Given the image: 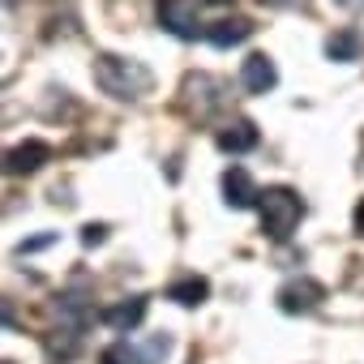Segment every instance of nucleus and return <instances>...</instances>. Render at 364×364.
Listing matches in <instances>:
<instances>
[{"label":"nucleus","mask_w":364,"mask_h":364,"mask_svg":"<svg viewBox=\"0 0 364 364\" xmlns=\"http://www.w3.org/2000/svg\"><path fill=\"white\" fill-rule=\"evenodd\" d=\"M334 5H343V9H364V0H334Z\"/></svg>","instance_id":"19"},{"label":"nucleus","mask_w":364,"mask_h":364,"mask_svg":"<svg viewBox=\"0 0 364 364\" xmlns=\"http://www.w3.org/2000/svg\"><path fill=\"white\" fill-rule=\"evenodd\" d=\"M240 86H245L249 95H266V90H274V86H279V69H274V60H270L266 52H253V56L240 65Z\"/></svg>","instance_id":"6"},{"label":"nucleus","mask_w":364,"mask_h":364,"mask_svg":"<svg viewBox=\"0 0 364 364\" xmlns=\"http://www.w3.org/2000/svg\"><path fill=\"white\" fill-rule=\"evenodd\" d=\"M257 210H262V232L270 240H287L304 219V198L296 189H287V185H274V189L262 193Z\"/></svg>","instance_id":"2"},{"label":"nucleus","mask_w":364,"mask_h":364,"mask_svg":"<svg viewBox=\"0 0 364 364\" xmlns=\"http://www.w3.org/2000/svg\"><path fill=\"white\" fill-rule=\"evenodd\" d=\"M52 240H56V236H35V240H22V245H18V253H39V249H48Z\"/></svg>","instance_id":"17"},{"label":"nucleus","mask_w":364,"mask_h":364,"mask_svg":"<svg viewBox=\"0 0 364 364\" xmlns=\"http://www.w3.org/2000/svg\"><path fill=\"white\" fill-rule=\"evenodd\" d=\"M107 240V228L103 223H86L82 228V245H103Z\"/></svg>","instance_id":"16"},{"label":"nucleus","mask_w":364,"mask_h":364,"mask_svg":"<svg viewBox=\"0 0 364 364\" xmlns=\"http://www.w3.org/2000/svg\"><path fill=\"white\" fill-rule=\"evenodd\" d=\"M206 296H210V283H206L202 274H189V279H180V283H171V287H167V300L185 304V309H198Z\"/></svg>","instance_id":"13"},{"label":"nucleus","mask_w":364,"mask_h":364,"mask_svg":"<svg viewBox=\"0 0 364 364\" xmlns=\"http://www.w3.org/2000/svg\"><path fill=\"white\" fill-rule=\"evenodd\" d=\"M223 202H228L232 210H249V206L262 202V189L253 185V176H249L240 163H232V167L223 171Z\"/></svg>","instance_id":"5"},{"label":"nucleus","mask_w":364,"mask_h":364,"mask_svg":"<svg viewBox=\"0 0 364 364\" xmlns=\"http://www.w3.org/2000/svg\"><path fill=\"white\" fill-rule=\"evenodd\" d=\"M95 86H99L103 95L120 99V103H133V99H141V95L154 90V73H150L141 60H133V56L99 52V56H95Z\"/></svg>","instance_id":"1"},{"label":"nucleus","mask_w":364,"mask_h":364,"mask_svg":"<svg viewBox=\"0 0 364 364\" xmlns=\"http://www.w3.org/2000/svg\"><path fill=\"white\" fill-rule=\"evenodd\" d=\"M167 351H171V338H167V334H154V338L141 347V360H146V364H159Z\"/></svg>","instance_id":"15"},{"label":"nucleus","mask_w":364,"mask_h":364,"mask_svg":"<svg viewBox=\"0 0 364 364\" xmlns=\"http://www.w3.org/2000/svg\"><path fill=\"white\" fill-rule=\"evenodd\" d=\"M99 364H146V360H141V351H137L133 343H116V347H107V351H103V360H99Z\"/></svg>","instance_id":"14"},{"label":"nucleus","mask_w":364,"mask_h":364,"mask_svg":"<svg viewBox=\"0 0 364 364\" xmlns=\"http://www.w3.org/2000/svg\"><path fill=\"white\" fill-rule=\"evenodd\" d=\"M326 56L330 60H360L364 56V35L355 31V26H343V31H334L330 39H326Z\"/></svg>","instance_id":"12"},{"label":"nucleus","mask_w":364,"mask_h":364,"mask_svg":"<svg viewBox=\"0 0 364 364\" xmlns=\"http://www.w3.org/2000/svg\"><path fill=\"white\" fill-rule=\"evenodd\" d=\"M48 159H52V146L39 141V137H26V141H18V146L9 150L5 167H9V176H31V171H39Z\"/></svg>","instance_id":"7"},{"label":"nucleus","mask_w":364,"mask_h":364,"mask_svg":"<svg viewBox=\"0 0 364 364\" xmlns=\"http://www.w3.org/2000/svg\"><path fill=\"white\" fill-rule=\"evenodd\" d=\"M253 31H257V26H253L249 18H223V22L206 26V39H210L215 48H223V52H228V48H240Z\"/></svg>","instance_id":"10"},{"label":"nucleus","mask_w":364,"mask_h":364,"mask_svg":"<svg viewBox=\"0 0 364 364\" xmlns=\"http://www.w3.org/2000/svg\"><path fill=\"white\" fill-rule=\"evenodd\" d=\"M223 82L219 77H210V73H193L189 82H185V95H189V103L198 107V116H210L219 103H223Z\"/></svg>","instance_id":"8"},{"label":"nucleus","mask_w":364,"mask_h":364,"mask_svg":"<svg viewBox=\"0 0 364 364\" xmlns=\"http://www.w3.org/2000/svg\"><path fill=\"white\" fill-rule=\"evenodd\" d=\"M159 26L176 39H198L202 35V18L193 0H159Z\"/></svg>","instance_id":"3"},{"label":"nucleus","mask_w":364,"mask_h":364,"mask_svg":"<svg viewBox=\"0 0 364 364\" xmlns=\"http://www.w3.org/2000/svg\"><path fill=\"white\" fill-rule=\"evenodd\" d=\"M206 5H232V0H206Z\"/></svg>","instance_id":"20"},{"label":"nucleus","mask_w":364,"mask_h":364,"mask_svg":"<svg viewBox=\"0 0 364 364\" xmlns=\"http://www.w3.org/2000/svg\"><path fill=\"white\" fill-rule=\"evenodd\" d=\"M141 317H146V296H129V300H116L112 309H103V321H107L116 334L137 330V326H141Z\"/></svg>","instance_id":"9"},{"label":"nucleus","mask_w":364,"mask_h":364,"mask_svg":"<svg viewBox=\"0 0 364 364\" xmlns=\"http://www.w3.org/2000/svg\"><path fill=\"white\" fill-rule=\"evenodd\" d=\"M274 300H279L283 313H313V309L326 300V287H321L313 274H300V279H287Z\"/></svg>","instance_id":"4"},{"label":"nucleus","mask_w":364,"mask_h":364,"mask_svg":"<svg viewBox=\"0 0 364 364\" xmlns=\"http://www.w3.org/2000/svg\"><path fill=\"white\" fill-rule=\"evenodd\" d=\"M351 223H355V236H364V198H360V206H355V215H351Z\"/></svg>","instance_id":"18"},{"label":"nucleus","mask_w":364,"mask_h":364,"mask_svg":"<svg viewBox=\"0 0 364 364\" xmlns=\"http://www.w3.org/2000/svg\"><path fill=\"white\" fill-rule=\"evenodd\" d=\"M257 141H262V133H257L253 120H232V124L219 133V150H223V154H249Z\"/></svg>","instance_id":"11"}]
</instances>
